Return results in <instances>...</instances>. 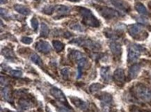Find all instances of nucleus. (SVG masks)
I'll return each mask as SVG.
<instances>
[{
    "label": "nucleus",
    "mask_w": 151,
    "mask_h": 112,
    "mask_svg": "<svg viewBox=\"0 0 151 112\" xmlns=\"http://www.w3.org/2000/svg\"><path fill=\"white\" fill-rule=\"evenodd\" d=\"M76 9L82 18V22L83 24L95 28L99 27L100 26L99 20L93 14L90 9L82 6L77 7Z\"/></svg>",
    "instance_id": "1"
},
{
    "label": "nucleus",
    "mask_w": 151,
    "mask_h": 112,
    "mask_svg": "<svg viewBox=\"0 0 151 112\" xmlns=\"http://www.w3.org/2000/svg\"><path fill=\"white\" fill-rule=\"evenodd\" d=\"M133 93L144 102L151 101V90L144 84H137L132 88Z\"/></svg>",
    "instance_id": "2"
},
{
    "label": "nucleus",
    "mask_w": 151,
    "mask_h": 112,
    "mask_svg": "<svg viewBox=\"0 0 151 112\" xmlns=\"http://www.w3.org/2000/svg\"><path fill=\"white\" fill-rule=\"evenodd\" d=\"M70 43L74 44L77 46L88 48L91 50H99L101 48V45L100 43L94 40H91L86 38H77L70 41Z\"/></svg>",
    "instance_id": "3"
},
{
    "label": "nucleus",
    "mask_w": 151,
    "mask_h": 112,
    "mask_svg": "<svg viewBox=\"0 0 151 112\" xmlns=\"http://www.w3.org/2000/svg\"><path fill=\"white\" fill-rule=\"evenodd\" d=\"M95 8L99 13V14L106 20H112V19L117 18L121 15L117 11L114 10L111 8L99 5H95Z\"/></svg>",
    "instance_id": "4"
},
{
    "label": "nucleus",
    "mask_w": 151,
    "mask_h": 112,
    "mask_svg": "<svg viewBox=\"0 0 151 112\" xmlns=\"http://www.w3.org/2000/svg\"><path fill=\"white\" fill-rule=\"evenodd\" d=\"M144 50V47L140 45H137V44L131 45L128 49V61L129 62L137 61Z\"/></svg>",
    "instance_id": "5"
},
{
    "label": "nucleus",
    "mask_w": 151,
    "mask_h": 112,
    "mask_svg": "<svg viewBox=\"0 0 151 112\" xmlns=\"http://www.w3.org/2000/svg\"><path fill=\"white\" fill-rule=\"evenodd\" d=\"M50 93L54 98H55L56 100H58L60 103H61L63 105H65V107L70 108L71 109V107H70L69 103L67 101L66 98H65L64 93H63V91L59 88L53 87L50 89Z\"/></svg>",
    "instance_id": "6"
},
{
    "label": "nucleus",
    "mask_w": 151,
    "mask_h": 112,
    "mask_svg": "<svg viewBox=\"0 0 151 112\" xmlns=\"http://www.w3.org/2000/svg\"><path fill=\"white\" fill-rule=\"evenodd\" d=\"M101 102V107L104 112H109L110 107L112 103L111 95L107 93H102L98 97Z\"/></svg>",
    "instance_id": "7"
},
{
    "label": "nucleus",
    "mask_w": 151,
    "mask_h": 112,
    "mask_svg": "<svg viewBox=\"0 0 151 112\" xmlns=\"http://www.w3.org/2000/svg\"><path fill=\"white\" fill-rule=\"evenodd\" d=\"M35 48L37 51L43 54H48L52 50L51 45L50 43L45 40H39L35 45Z\"/></svg>",
    "instance_id": "8"
},
{
    "label": "nucleus",
    "mask_w": 151,
    "mask_h": 112,
    "mask_svg": "<svg viewBox=\"0 0 151 112\" xmlns=\"http://www.w3.org/2000/svg\"><path fill=\"white\" fill-rule=\"evenodd\" d=\"M70 99L71 100V102L75 106L78 108V109L82 110V111H88L89 109V105L87 102H84L80 98L74 97V96H70Z\"/></svg>",
    "instance_id": "9"
},
{
    "label": "nucleus",
    "mask_w": 151,
    "mask_h": 112,
    "mask_svg": "<svg viewBox=\"0 0 151 112\" xmlns=\"http://www.w3.org/2000/svg\"><path fill=\"white\" fill-rule=\"evenodd\" d=\"M55 12L57 13V15L55 17V19L61 18L69 14L70 12V9L67 6L58 5L55 6Z\"/></svg>",
    "instance_id": "10"
},
{
    "label": "nucleus",
    "mask_w": 151,
    "mask_h": 112,
    "mask_svg": "<svg viewBox=\"0 0 151 112\" xmlns=\"http://www.w3.org/2000/svg\"><path fill=\"white\" fill-rule=\"evenodd\" d=\"M144 29V27L141 24H134L129 25L128 27V32L129 35L132 37L136 38L137 36L139 35L143 32Z\"/></svg>",
    "instance_id": "11"
},
{
    "label": "nucleus",
    "mask_w": 151,
    "mask_h": 112,
    "mask_svg": "<svg viewBox=\"0 0 151 112\" xmlns=\"http://www.w3.org/2000/svg\"><path fill=\"white\" fill-rule=\"evenodd\" d=\"M111 2L114 6L122 12L128 13L130 10V7L129 6V5L122 0H111Z\"/></svg>",
    "instance_id": "12"
},
{
    "label": "nucleus",
    "mask_w": 151,
    "mask_h": 112,
    "mask_svg": "<svg viewBox=\"0 0 151 112\" xmlns=\"http://www.w3.org/2000/svg\"><path fill=\"white\" fill-rule=\"evenodd\" d=\"M109 47L111 50V52L113 53V55L116 57H120L122 53V47L121 45L119 42L113 41L110 42L109 44Z\"/></svg>",
    "instance_id": "13"
},
{
    "label": "nucleus",
    "mask_w": 151,
    "mask_h": 112,
    "mask_svg": "<svg viewBox=\"0 0 151 112\" xmlns=\"http://www.w3.org/2000/svg\"><path fill=\"white\" fill-rule=\"evenodd\" d=\"M114 78L116 82L119 84H123L125 80V75L123 69H116L114 73Z\"/></svg>",
    "instance_id": "14"
},
{
    "label": "nucleus",
    "mask_w": 151,
    "mask_h": 112,
    "mask_svg": "<svg viewBox=\"0 0 151 112\" xmlns=\"http://www.w3.org/2000/svg\"><path fill=\"white\" fill-rule=\"evenodd\" d=\"M100 75L105 82H109L111 80V70L110 67L108 66L106 67H102L100 69Z\"/></svg>",
    "instance_id": "15"
},
{
    "label": "nucleus",
    "mask_w": 151,
    "mask_h": 112,
    "mask_svg": "<svg viewBox=\"0 0 151 112\" xmlns=\"http://www.w3.org/2000/svg\"><path fill=\"white\" fill-rule=\"evenodd\" d=\"M141 70V65L138 64V63H135V64L132 65L129 67V77L130 80H133V79L136 78L137 75H139V72Z\"/></svg>",
    "instance_id": "16"
},
{
    "label": "nucleus",
    "mask_w": 151,
    "mask_h": 112,
    "mask_svg": "<svg viewBox=\"0 0 151 112\" xmlns=\"http://www.w3.org/2000/svg\"><path fill=\"white\" fill-rule=\"evenodd\" d=\"M15 11H16L17 13H20L23 15H29L31 13V10L28 7L21 4H15L13 6Z\"/></svg>",
    "instance_id": "17"
},
{
    "label": "nucleus",
    "mask_w": 151,
    "mask_h": 112,
    "mask_svg": "<svg viewBox=\"0 0 151 112\" xmlns=\"http://www.w3.org/2000/svg\"><path fill=\"white\" fill-rule=\"evenodd\" d=\"M20 106L22 109H28L32 107V102L27 98H21L19 101Z\"/></svg>",
    "instance_id": "18"
},
{
    "label": "nucleus",
    "mask_w": 151,
    "mask_h": 112,
    "mask_svg": "<svg viewBox=\"0 0 151 112\" xmlns=\"http://www.w3.org/2000/svg\"><path fill=\"white\" fill-rule=\"evenodd\" d=\"M87 60L85 57L82 58L77 61V65H78V77H80L82 74V70L87 65Z\"/></svg>",
    "instance_id": "19"
},
{
    "label": "nucleus",
    "mask_w": 151,
    "mask_h": 112,
    "mask_svg": "<svg viewBox=\"0 0 151 112\" xmlns=\"http://www.w3.org/2000/svg\"><path fill=\"white\" fill-rule=\"evenodd\" d=\"M69 57H70V59H73L75 60V61H78L79 60L84 58V56L82 52L77 51V50H72V51L70 52Z\"/></svg>",
    "instance_id": "20"
},
{
    "label": "nucleus",
    "mask_w": 151,
    "mask_h": 112,
    "mask_svg": "<svg viewBox=\"0 0 151 112\" xmlns=\"http://www.w3.org/2000/svg\"><path fill=\"white\" fill-rule=\"evenodd\" d=\"M1 54L2 55L4 56L6 58L9 59H12L15 58V55L14 52H13V50L10 49L9 47H4L1 50Z\"/></svg>",
    "instance_id": "21"
},
{
    "label": "nucleus",
    "mask_w": 151,
    "mask_h": 112,
    "mask_svg": "<svg viewBox=\"0 0 151 112\" xmlns=\"http://www.w3.org/2000/svg\"><path fill=\"white\" fill-rule=\"evenodd\" d=\"M135 9L137 11L139 14L143 15H147L148 14V11H147L146 8L145 7V6L141 3H137L135 5Z\"/></svg>",
    "instance_id": "22"
},
{
    "label": "nucleus",
    "mask_w": 151,
    "mask_h": 112,
    "mask_svg": "<svg viewBox=\"0 0 151 112\" xmlns=\"http://www.w3.org/2000/svg\"><path fill=\"white\" fill-rule=\"evenodd\" d=\"M1 95L7 101H11V90L9 86H6L1 90Z\"/></svg>",
    "instance_id": "23"
},
{
    "label": "nucleus",
    "mask_w": 151,
    "mask_h": 112,
    "mask_svg": "<svg viewBox=\"0 0 151 112\" xmlns=\"http://www.w3.org/2000/svg\"><path fill=\"white\" fill-rule=\"evenodd\" d=\"M50 33V29L45 23H41V29H40V37L47 38Z\"/></svg>",
    "instance_id": "24"
},
{
    "label": "nucleus",
    "mask_w": 151,
    "mask_h": 112,
    "mask_svg": "<svg viewBox=\"0 0 151 112\" xmlns=\"http://www.w3.org/2000/svg\"><path fill=\"white\" fill-rule=\"evenodd\" d=\"M52 45H53L54 47H55V49L56 50V51H57V52H61L65 47L64 44H63L62 42L59 41V40H53V41H52Z\"/></svg>",
    "instance_id": "25"
},
{
    "label": "nucleus",
    "mask_w": 151,
    "mask_h": 112,
    "mask_svg": "<svg viewBox=\"0 0 151 112\" xmlns=\"http://www.w3.org/2000/svg\"><path fill=\"white\" fill-rule=\"evenodd\" d=\"M31 60L34 62L35 64L38 65V66H42L43 63H42V60L40 59V57L38 56L37 54L34 53L31 55Z\"/></svg>",
    "instance_id": "26"
},
{
    "label": "nucleus",
    "mask_w": 151,
    "mask_h": 112,
    "mask_svg": "<svg viewBox=\"0 0 151 112\" xmlns=\"http://www.w3.org/2000/svg\"><path fill=\"white\" fill-rule=\"evenodd\" d=\"M55 6H53V5L45 6L42 9V13L45 15H51L52 13L55 11Z\"/></svg>",
    "instance_id": "27"
},
{
    "label": "nucleus",
    "mask_w": 151,
    "mask_h": 112,
    "mask_svg": "<svg viewBox=\"0 0 151 112\" xmlns=\"http://www.w3.org/2000/svg\"><path fill=\"white\" fill-rule=\"evenodd\" d=\"M70 28L71 29L77 31V32H84L85 31V28L82 26V24H80L79 23L75 22L73 23V24L70 25Z\"/></svg>",
    "instance_id": "28"
},
{
    "label": "nucleus",
    "mask_w": 151,
    "mask_h": 112,
    "mask_svg": "<svg viewBox=\"0 0 151 112\" xmlns=\"http://www.w3.org/2000/svg\"><path fill=\"white\" fill-rule=\"evenodd\" d=\"M103 87H104L103 85L98 84V83H96V84H93L91 85L89 87V90L91 92L93 93H94L99 91V90H101Z\"/></svg>",
    "instance_id": "29"
},
{
    "label": "nucleus",
    "mask_w": 151,
    "mask_h": 112,
    "mask_svg": "<svg viewBox=\"0 0 151 112\" xmlns=\"http://www.w3.org/2000/svg\"><path fill=\"white\" fill-rule=\"evenodd\" d=\"M31 25H32L33 29H34L35 32H36V31L38 30V21L37 20V18H32V20H31Z\"/></svg>",
    "instance_id": "30"
},
{
    "label": "nucleus",
    "mask_w": 151,
    "mask_h": 112,
    "mask_svg": "<svg viewBox=\"0 0 151 112\" xmlns=\"http://www.w3.org/2000/svg\"><path fill=\"white\" fill-rule=\"evenodd\" d=\"M70 73V69L68 68V67H65V68L62 69L61 71V74L62 76H63V78L65 79V80L68 79Z\"/></svg>",
    "instance_id": "31"
},
{
    "label": "nucleus",
    "mask_w": 151,
    "mask_h": 112,
    "mask_svg": "<svg viewBox=\"0 0 151 112\" xmlns=\"http://www.w3.org/2000/svg\"><path fill=\"white\" fill-rule=\"evenodd\" d=\"M56 108H57V110L58 112H70V109H71L68 107H65V105H63V106L56 105Z\"/></svg>",
    "instance_id": "32"
},
{
    "label": "nucleus",
    "mask_w": 151,
    "mask_h": 112,
    "mask_svg": "<svg viewBox=\"0 0 151 112\" xmlns=\"http://www.w3.org/2000/svg\"><path fill=\"white\" fill-rule=\"evenodd\" d=\"M21 41H22L24 44H26V45H29L33 41L32 38L27 37V36H24V37L22 38L21 39Z\"/></svg>",
    "instance_id": "33"
},
{
    "label": "nucleus",
    "mask_w": 151,
    "mask_h": 112,
    "mask_svg": "<svg viewBox=\"0 0 151 112\" xmlns=\"http://www.w3.org/2000/svg\"><path fill=\"white\" fill-rule=\"evenodd\" d=\"M10 74L12 75L13 77H20L22 75V73L20 70H13L10 71Z\"/></svg>",
    "instance_id": "34"
},
{
    "label": "nucleus",
    "mask_w": 151,
    "mask_h": 112,
    "mask_svg": "<svg viewBox=\"0 0 151 112\" xmlns=\"http://www.w3.org/2000/svg\"><path fill=\"white\" fill-rule=\"evenodd\" d=\"M130 111L131 112H146L144 110H142L141 109H140V108L134 107V106H133V107H132L130 108Z\"/></svg>",
    "instance_id": "35"
},
{
    "label": "nucleus",
    "mask_w": 151,
    "mask_h": 112,
    "mask_svg": "<svg viewBox=\"0 0 151 112\" xmlns=\"http://www.w3.org/2000/svg\"><path fill=\"white\" fill-rule=\"evenodd\" d=\"M1 16L4 17V18H7V17H9V12H8L6 9H1Z\"/></svg>",
    "instance_id": "36"
},
{
    "label": "nucleus",
    "mask_w": 151,
    "mask_h": 112,
    "mask_svg": "<svg viewBox=\"0 0 151 112\" xmlns=\"http://www.w3.org/2000/svg\"><path fill=\"white\" fill-rule=\"evenodd\" d=\"M73 36L72 34H70V33L68 32H65L63 33V37L65 38H69L70 37H71V36Z\"/></svg>",
    "instance_id": "37"
},
{
    "label": "nucleus",
    "mask_w": 151,
    "mask_h": 112,
    "mask_svg": "<svg viewBox=\"0 0 151 112\" xmlns=\"http://www.w3.org/2000/svg\"><path fill=\"white\" fill-rule=\"evenodd\" d=\"M9 0H1V4H5L8 2Z\"/></svg>",
    "instance_id": "38"
},
{
    "label": "nucleus",
    "mask_w": 151,
    "mask_h": 112,
    "mask_svg": "<svg viewBox=\"0 0 151 112\" xmlns=\"http://www.w3.org/2000/svg\"><path fill=\"white\" fill-rule=\"evenodd\" d=\"M68 1H71V2H79L81 0H67Z\"/></svg>",
    "instance_id": "39"
},
{
    "label": "nucleus",
    "mask_w": 151,
    "mask_h": 112,
    "mask_svg": "<svg viewBox=\"0 0 151 112\" xmlns=\"http://www.w3.org/2000/svg\"><path fill=\"white\" fill-rule=\"evenodd\" d=\"M148 5H149V7H150V9H151V0L150 1V2H149Z\"/></svg>",
    "instance_id": "40"
},
{
    "label": "nucleus",
    "mask_w": 151,
    "mask_h": 112,
    "mask_svg": "<svg viewBox=\"0 0 151 112\" xmlns=\"http://www.w3.org/2000/svg\"><path fill=\"white\" fill-rule=\"evenodd\" d=\"M36 1H40V0H36Z\"/></svg>",
    "instance_id": "41"
},
{
    "label": "nucleus",
    "mask_w": 151,
    "mask_h": 112,
    "mask_svg": "<svg viewBox=\"0 0 151 112\" xmlns=\"http://www.w3.org/2000/svg\"><path fill=\"white\" fill-rule=\"evenodd\" d=\"M9 112H12V111H9Z\"/></svg>",
    "instance_id": "42"
}]
</instances>
